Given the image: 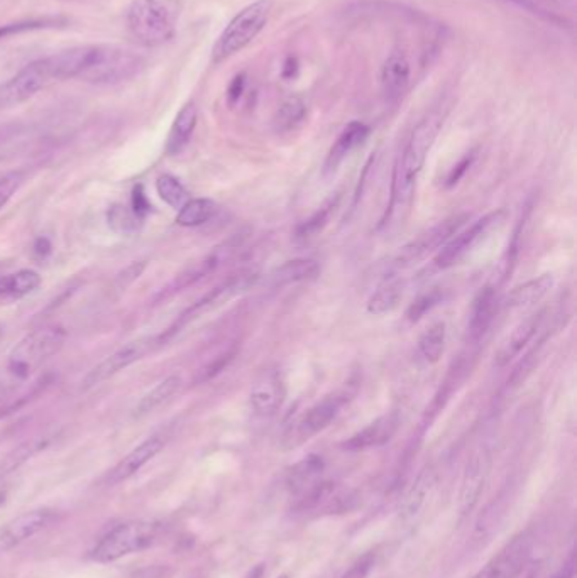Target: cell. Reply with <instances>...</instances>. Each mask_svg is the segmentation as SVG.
Segmentation results:
<instances>
[{
	"mask_svg": "<svg viewBox=\"0 0 577 578\" xmlns=\"http://www.w3.org/2000/svg\"><path fill=\"white\" fill-rule=\"evenodd\" d=\"M444 124V115L440 110H434L425 115L413 129L412 136L408 139L407 146L396 159L393 178H391L390 205L386 208L385 217L381 219L378 230L396 232L407 222L408 215L412 212L413 198H415V186L420 171L424 168L430 149L434 146L435 139L439 136L440 129Z\"/></svg>",
	"mask_w": 577,
	"mask_h": 578,
	"instance_id": "6da1fadb",
	"label": "cell"
},
{
	"mask_svg": "<svg viewBox=\"0 0 577 578\" xmlns=\"http://www.w3.org/2000/svg\"><path fill=\"white\" fill-rule=\"evenodd\" d=\"M180 9L175 0H132L127 7V31L144 48L163 46L176 33Z\"/></svg>",
	"mask_w": 577,
	"mask_h": 578,
	"instance_id": "7a4b0ae2",
	"label": "cell"
},
{
	"mask_svg": "<svg viewBox=\"0 0 577 578\" xmlns=\"http://www.w3.org/2000/svg\"><path fill=\"white\" fill-rule=\"evenodd\" d=\"M259 281V273L256 269H241L236 274L224 279L215 288L210 289L202 298H198L192 306H188L180 317L176 318L173 325L166 328L165 332L158 335L161 347L168 344L175 335L187 328L190 323L197 322L198 318L205 317L210 311L217 310L220 306L227 305L237 296L244 295Z\"/></svg>",
	"mask_w": 577,
	"mask_h": 578,
	"instance_id": "3957f363",
	"label": "cell"
},
{
	"mask_svg": "<svg viewBox=\"0 0 577 578\" xmlns=\"http://www.w3.org/2000/svg\"><path fill=\"white\" fill-rule=\"evenodd\" d=\"M271 7H273L271 0H256L234 16L215 43L212 51V61L215 65L241 53L263 33V29L270 21Z\"/></svg>",
	"mask_w": 577,
	"mask_h": 578,
	"instance_id": "277c9868",
	"label": "cell"
},
{
	"mask_svg": "<svg viewBox=\"0 0 577 578\" xmlns=\"http://www.w3.org/2000/svg\"><path fill=\"white\" fill-rule=\"evenodd\" d=\"M68 332L65 328L46 327L31 332L11 350L7 371L17 381H26L44 360L50 359L65 347Z\"/></svg>",
	"mask_w": 577,
	"mask_h": 578,
	"instance_id": "5b68a950",
	"label": "cell"
},
{
	"mask_svg": "<svg viewBox=\"0 0 577 578\" xmlns=\"http://www.w3.org/2000/svg\"><path fill=\"white\" fill-rule=\"evenodd\" d=\"M143 68V58L132 51L109 44H92L87 66L78 80L94 85H116L136 77Z\"/></svg>",
	"mask_w": 577,
	"mask_h": 578,
	"instance_id": "8992f818",
	"label": "cell"
},
{
	"mask_svg": "<svg viewBox=\"0 0 577 578\" xmlns=\"http://www.w3.org/2000/svg\"><path fill=\"white\" fill-rule=\"evenodd\" d=\"M158 533L160 524L151 521L119 524L95 545L94 550L90 551V558L99 563L117 562L131 553L146 550L158 538Z\"/></svg>",
	"mask_w": 577,
	"mask_h": 578,
	"instance_id": "52a82bcc",
	"label": "cell"
},
{
	"mask_svg": "<svg viewBox=\"0 0 577 578\" xmlns=\"http://www.w3.org/2000/svg\"><path fill=\"white\" fill-rule=\"evenodd\" d=\"M352 394L354 393H351L349 388L339 389L336 393L327 394L312 408H308L286 431L283 437V448L292 450L317 437L332 421L336 420L341 409L351 401Z\"/></svg>",
	"mask_w": 577,
	"mask_h": 578,
	"instance_id": "ba28073f",
	"label": "cell"
},
{
	"mask_svg": "<svg viewBox=\"0 0 577 578\" xmlns=\"http://www.w3.org/2000/svg\"><path fill=\"white\" fill-rule=\"evenodd\" d=\"M471 219V213H456L449 219L442 220L432 229L425 230L424 234L418 235L417 239L410 240L408 244L396 252L391 259L390 268L393 271H405L424 261L430 254L439 251L440 247L446 246L447 242L466 225Z\"/></svg>",
	"mask_w": 577,
	"mask_h": 578,
	"instance_id": "9c48e42d",
	"label": "cell"
},
{
	"mask_svg": "<svg viewBox=\"0 0 577 578\" xmlns=\"http://www.w3.org/2000/svg\"><path fill=\"white\" fill-rule=\"evenodd\" d=\"M244 244V234H237L220 246L214 247L207 256L200 261L193 262L192 266L183 269L182 273L176 274V278L171 281L166 288L161 289L158 295L154 296V305H160L163 301L170 300L173 296L182 293L185 289L192 288L195 284L209 278L215 271H219L227 261H231L236 256L237 251H241Z\"/></svg>",
	"mask_w": 577,
	"mask_h": 578,
	"instance_id": "30bf717a",
	"label": "cell"
},
{
	"mask_svg": "<svg viewBox=\"0 0 577 578\" xmlns=\"http://www.w3.org/2000/svg\"><path fill=\"white\" fill-rule=\"evenodd\" d=\"M60 80L53 55L33 61L0 85V110L11 109L33 99L36 93Z\"/></svg>",
	"mask_w": 577,
	"mask_h": 578,
	"instance_id": "8fae6325",
	"label": "cell"
},
{
	"mask_svg": "<svg viewBox=\"0 0 577 578\" xmlns=\"http://www.w3.org/2000/svg\"><path fill=\"white\" fill-rule=\"evenodd\" d=\"M505 219L506 210L500 208V210H495V212L484 215L483 219L476 220L469 229L464 230L461 234L457 232V234L447 242L446 246L440 247L437 256L434 257V262H432L434 268L437 269V271H446V269L457 266V264H459L462 259H466L483 240L488 239L493 230L501 227Z\"/></svg>",
	"mask_w": 577,
	"mask_h": 578,
	"instance_id": "7c38bea8",
	"label": "cell"
},
{
	"mask_svg": "<svg viewBox=\"0 0 577 578\" xmlns=\"http://www.w3.org/2000/svg\"><path fill=\"white\" fill-rule=\"evenodd\" d=\"M158 349H161L158 335L139 337V339L127 342L126 345H122L121 349H117L109 357H105L100 364L88 372L87 376L83 377V391L97 388L102 382L109 381L110 377L117 376L119 372L131 367L139 360H143L146 355L153 354Z\"/></svg>",
	"mask_w": 577,
	"mask_h": 578,
	"instance_id": "4fadbf2b",
	"label": "cell"
},
{
	"mask_svg": "<svg viewBox=\"0 0 577 578\" xmlns=\"http://www.w3.org/2000/svg\"><path fill=\"white\" fill-rule=\"evenodd\" d=\"M534 548V538L530 533L515 536L503 550L491 558L473 578H517L525 570Z\"/></svg>",
	"mask_w": 577,
	"mask_h": 578,
	"instance_id": "5bb4252c",
	"label": "cell"
},
{
	"mask_svg": "<svg viewBox=\"0 0 577 578\" xmlns=\"http://www.w3.org/2000/svg\"><path fill=\"white\" fill-rule=\"evenodd\" d=\"M402 418L398 411H390L386 415L376 418L373 423L364 426L363 430L354 433L346 442L341 443V447L347 452H364L371 448L385 447L395 438L396 431L400 428Z\"/></svg>",
	"mask_w": 577,
	"mask_h": 578,
	"instance_id": "9a60e30c",
	"label": "cell"
},
{
	"mask_svg": "<svg viewBox=\"0 0 577 578\" xmlns=\"http://www.w3.org/2000/svg\"><path fill=\"white\" fill-rule=\"evenodd\" d=\"M286 384L280 371H266L258 381L254 382L253 391L249 396L251 409L256 416L271 418L280 411L285 403Z\"/></svg>",
	"mask_w": 577,
	"mask_h": 578,
	"instance_id": "2e32d148",
	"label": "cell"
},
{
	"mask_svg": "<svg viewBox=\"0 0 577 578\" xmlns=\"http://www.w3.org/2000/svg\"><path fill=\"white\" fill-rule=\"evenodd\" d=\"M490 467L491 455L486 448L474 453L466 465L464 477H462L461 496H459V508L464 516L471 513L474 506L478 504L484 484L490 475Z\"/></svg>",
	"mask_w": 577,
	"mask_h": 578,
	"instance_id": "e0dca14e",
	"label": "cell"
},
{
	"mask_svg": "<svg viewBox=\"0 0 577 578\" xmlns=\"http://www.w3.org/2000/svg\"><path fill=\"white\" fill-rule=\"evenodd\" d=\"M55 519V513L51 509H34L28 513H22L11 523H7L0 531V550H11L14 546L21 545L22 541L33 538L39 531L50 526Z\"/></svg>",
	"mask_w": 577,
	"mask_h": 578,
	"instance_id": "ac0fdd59",
	"label": "cell"
},
{
	"mask_svg": "<svg viewBox=\"0 0 577 578\" xmlns=\"http://www.w3.org/2000/svg\"><path fill=\"white\" fill-rule=\"evenodd\" d=\"M412 80V65L405 51H391L381 68V88L388 102L402 99Z\"/></svg>",
	"mask_w": 577,
	"mask_h": 578,
	"instance_id": "d6986e66",
	"label": "cell"
},
{
	"mask_svg": "<svg viewBox=\"0 0 577 578\" xmlns=\"http://www.w3.org/2000/svg\"><path fill=\"white\" fill-rule=\"evenodd\" d=\"M165 443L166 438L163 435H153L148 440H144L131 453H127L126 457L114 469L110 470L107 482H109L110 486H116V484H121L124 480L131 479L132 475L138 474L144 465L151 462L163 450Z\"/></svg>",
	"mask_w": 577,
	"mask_h": 578,
	"instance_id": "ffe728a7",
	"label": "cell"
},
{
	"mask_svg": "<svg viewBox=\"0 0 577 578\" xmlns=\"http://www.w3.org/2000/svg\"><path fill=\"white\" fill-rule=\"evenodd\" d=\"M545 313L547 310L539 311L532 317L525 318L523 322L518 323L517 327L513 328V332L506 337L505 342L500 345V349L496 350V367L508 366L513 359H517L520 352L530 344V340L534 339L535 333L539 332L540 325L544 322Z\"/></svg>",
	"mask_w": 577,
	"mask_h": 578,
	"instance_id": "44dd1931",
	"label": "cell"
},
{
	"mask_svg": "<svg viewBox=\"0 0 577 578\" xmlns=\"http://www.w3.org/2000/svg\"><path fill=\"white\" fill-rule=\"evenodd\" d=\"M496 311H498L496 288L493 284H488L479 289L473 301V308H471V318L468 323V337L471 345L479 344V340L483 339L486 332L490 330Z\"/></svg>",
	"mask_w": 577,
	"mask_h": 578,
	"instance_id": "7402d4cb",
	"label": "cell"
},
{
	"mask_svg": "<svg viewBox=\"0 0 577 578\" xmlns=\"http://www.w3.org/2000/svg\"><path fill=\"white\" fill-rule=\"evenodd\" d=\"M369 134H371V129L363 122L347 124L327 154L324 163V175H334L339 170V166L344 163V159L368 141Z\"/></svg>",
	"mask_w": 577,
	"mask_h": 578,
	"instance_id": "603a6c76",
	"label": "cell"
},
{
	"mask_svg": "<svg viewBox=\"0 0 577 578\" xmlns=\"http://www.w3.org/2000/svg\"><path fill=\"white\" fill-rule=\"evenodd\" d=\"M320 274L319 262L314 259H293L271 271L268 284L273 288H285L290 284L312 281Z\"/></svg>",
	"mask_w": 577,
	"mask_h": 578,
	"instance_id": "cb8c5ba5",
	"label": "cell"
},
{
	"mask_svg": "<svg viewBox=\"0 0 577 578\" xmlns=\"http://www.w3.org/2000/svg\"><path fill=\"white\" fill-rule=\"evenodd\" d=\"M324 469L325 464L322 457H319V455H308V457L288 469L285 477L286 487L290 489L293 496H300L302 492L307 491L308 487H312L319 480H322L320 477L324 474Z\"/></svg>",
	"mask_w": 577,
	"mask_h": 578,
	"instance_id": "d4e9b609",
	"label": "cell"
},
{
	"mask_svg": "<svg viewBox=\"0 0 577 578\" xmlns=\"http://www.w3.org/2000/svg\"><path fill=\"white\" fill-rule=\"evenodd\" d=\"M41 286V276L33 269H21L17 273L0 278V305H12L34 293Z\"/></svg>",
	"mask_w": 577,
	"mask_h": 578,
	"instance_id": "484cf974",
	"label": "cell"
},
{
	"mask_svg": "<svg viewBox=\"0 0 577 578\" xmlns=\"http://www.w3.org/2000/svg\"><path fill=\"white\" fill-rule=\"evenodd\" d=\"M197 120V105L193 104V102L183 105L175 117L170 134H168L166 154L176 156V154L182 153L183 149L187 148L188 142H190L193 132H195V127H197Z\"/></svg>",
	"mask_w": 577,
	"mask_h": 578,
	"instance_id": "4316f807",
	"label": "cell"
},
{
	"mask_svg": "<svg viewBox=\"0 0 577 578\" xmlns=\"http://www.w3.org/2000/svg\"><path fill=\"white\" fill-rule=\"evenodd\" d=\"M554 288V276L542 274L539 278L530 279L527 283L518 284L506 295L505 305L508 308H527L544 300Z\"/></svg>",
	"mask_w": 577,
	"mask_h": 578,
	"instance_id": "83f0119b",
	"label": "cell"
},
{
	"mask_svg": "<svg viewBox=\"0 0 577 578\" xmlns=\"http://www.w3.org/2000/svg\"><path fill=\"white\" fill-rule=\"evenodd\" d=\"M182 386V377H166L158 386H154L149 393L144 394L141 401L136 404L134 411H132V416H134V418H143V416L153 413L154 409L161 408L163 404L175 398L176 394L180 393Z\"/></svg>",
	"mask_w": 577,
	"mask_h": 578,
	"instance_id": "f1b7e54d",
	"label": "cell"
},
{
	"mask_svg": "<svg viewBox=\"0 0 577 578\" xmlns=\"http://www.w3.org/2000/svg\"><path fill=\"white\" fill-rule=\"evenodd\" d=\"M339 200H341L339 193L327 198L307 220H303L302 224L298 225L297 229H295V234H293L295 240L305 242V240L317 237L329 224L330 217L334 215L336 208L339 207Z\"/></svg>",
	"mask_w": 577,
	"mask_h": 578,
	"instance_id": "f546056e",
	"label": "cell"
},
{
	"mask_svg": "<svg viewBox=\"0 0 577 578\" xmlns=\"http://www.w3.org/2000/svg\"><path fill=\"white\" fill-rule=\"evenodd\" d=\"M528 212H530V208H527L525 215H523L522 219L518 220L517 227L513 230L512 240H510V244L506 247L505 254L501 256L500 262H498V266H496L495 284H493L495 288H498V286H501L505 281H508L513 271H515V268H517L520 246H522L523 227H525Z\"/></svg>",
	"mask_w": 577,
	"mask_h": 578,
	"instance_id": "4dcf8cb0",
	"label": "cell"
},
{
	"mask_svg": "<svg viewBox=\"0 0 577 578\" xmlns=\"http://www.w3.org/2000/svg\"><path fill=\"white\" fill-rule=\"evenodd\" d=\"M217 213V205L209 198H190L176 215V224L180 227H200L212 220Z\"/></svg>",
	"mask_w": 577,
	"mask_h": 578,
	"instance_id": "1f68e13d",
	"label": "cell"
},
{
	"mask_svg": "<svg viewBox=\"0 0 577 578\" xmlns=\"http://www.w3.org/2000/svg\"><path fill=\"white\" fill-rule=\"evenodd\" d=\"M403 300L402 281H390L381 286L368 301V313L374 317H383L396 310Z\"/></svg>",
	"mask_w": 577,
	"mask_h": 578,
	"instance_id": "d6a6232c",
	"label": "cell"
},
{
	"mask_svg": "<svg viewBox=\"0 0 577 578\" xmlns=\"http://www.w3.org/2000/svg\"><path fill=\"white\" fill-rule=\"evenodd\" d=\"M305 117H307L305 102L300 97H290L280 105L273 124L278 132H292L302 126Z\"/></svg>",
	"mask_w": 577,
	"mask_h": 578,
	"instance_id": "836d02e7",
	"label": "cell"
},
{
	"mask_svg": "<svg viewBox=\"0 0 577 578\" xmlns=\"http://www.w3.org/2000/svg\"><path fill=\"white\" fill-rule=\"evenodd\" d=\"M446 323H434L418 340L420 354L429 364H437L446 350Z\"/></svg>",
	"mask_w": 577,
	"mask_h": 578,
	"instance_id": "e575fe53",
	"label": "cell"
},
{
	"mask_svg": "<svg viewBox=\"0 0 577 578\" xmlns=\"http://www.w3.org/2000/svg\"><path fill=\"white\" fill-rule=\"evenodd\" d=\"M51 442H53V437H51V435H44V437L33 438V440H29V442L22 443L21 447L12 450L6 459H4V462L0 464V474H9L12 470H16L17 467H21L24 462L33 459L36 453L44 450Z\"/></svg>",
	"mask_w": 577,
	"mask_h": 578,
	"instance_id": "d590c367",
	"label": "cell"
},
{
	"mask_svg": "<svg viewBox=\"0 0 577 578\" xmlns=\"http://www.w3.org/2000/svg\"><path fill=\"white\" fill-rule=\"evenodd\" d=\"M156 191H158V195H160L161 200L166 205H170L171 208H176V210H180L190 200L187 188L175 176L161 175L156 180Z\"/></svg>",
	"mask_w": 577,
	"mask_h": 578,
	"instance_id": "8d00e7d4",
	"label": "cell"
},
{
	"mask_svg": "<svg viewBox=\"0 0 577 578\" xmlns=\"http://www.w3.org/2000/svg\"><path fill=\"white\" fill-rule=\"evenodd\" d=\"M432 482H434V477H432L429 470H425V472L418 475L415 484H413L412 489L408 491L407 497H405V501H403L405 514L412 516V514L417 513L418 509L424 506L425 499L429 496Z\"/></svg>",
	"mask_w": 577,
	"mask_h": 578,
	"instance_id": "74e56055",
	"label": "cell"
},
{
	"mask_svg": "<svg viewBox=\"0 0 577 578\" xmlns=\"http://www.w3.org/2000/svg\"><path fill=\"white\" fill-rule=\"evenodd\" d=\"M442 300H444V291L440 288H432L429 291H425V293H420L408 306V320L412 323L420 322L429 311L440 305Z\"/></svg>",
	"mask_w": 577,
	"mask_h": 578,
	"instance_id": "f35d334b",
	"label": "cell"
},
{
	"mask_svg": "<svg viewBox=\"0 0 577 578\" xmlns=\"http://www.w3.org/2000/svg\"><path fill=\"white\" fill-rule=\"evenodd\" d=\"M107 220H109L110 229L121 235L134 234L139 229V225L143 224L131 212V208L124 207V205H114L110 208Z\"/></svg>",
	"mask_w": 577,
	"mask_h": 578,
	"instance_id": "ab89813d",
	"label": "cell"
},
{
	"mask_svg": "<svg viewBox=\"0 0 577 578\" xmlns=\"http://www.w3.org/2000/svg\"><path fill=\"white\" fill-rule=\"evenodd\" d=\"M236 355L237 347H232V349L226 350V352H222V354L215 355L214 359L207 362L204 367L198 369L193 382H195V384H204V382L212 381L215 376H219L220 372L226 371V367L231 364Z\"/></svg>",
	"mask_w": 577,
	"mask_h": 578,
	"instance_id": "60d3db41",
	"label": "cell"
},
{
	"mask_svg": "<svg viewBox=\"0 0 577 578\" xmlns=\"http://www.w3.org/2000/svg\"><path fill=\"white\" fill-rule=\"evenodd\" d=\"M51 384H53V377H41L38 382H34L28 393L22 394L21 398H17L16 401L7 404L6 408L0 409V418L14 415L19 409L24 408L26 404L33 403L34 399H38L39 396H43V394L46 393V389L50 388Z\"/></svg>",
	"mask_w": 577,
	"mask_h": 578,
	"instance_id": "b9f144b4",
	"label": "cell"
},
{
	"mask_svg": "<svg viewBox=\"0 0 577 578\" xmlns=\"http://www.w3.org/2000/svg\"><path fill=\"white\" fill-rule=\"evenodd\" d=\"M22 181H24V175L21 171H11V173L0 176V210L6 207L7 202L16 195Z\"/></svg>",
	"mask_w": 577,
	"mask_h": 578,
	"instance_id": "7bdbcfd3",
	"label": "cell"
},
{
	"mask_svg": "<svg viewBox=\"0 0 577 578\" xmlns=\"http://www.w3.org/2000/svg\"><path fill=\"white\" fill-rule=\"evenodd\" d=\"M131 212L138 217L141 222H143L148 213L151 212V202L148 200V195L144 191L143 185L134 186L131 195Z\"/></svg>",
	"mask_w": 577,
	"mask_h": 578,
	"instance_id": "ee69618b",
	"label": "cell"
},
{
	"mask_svg": "<svg viewBox=\"0 0 577 578\" xmlns=\"http://www.w3.org/2000/svg\"><path fill=\"white\" fill-rule=\"evenodd\" d=\"M144 269H146V262H132L131 266H127L122 273L117 274L114 286H116V289H119V291H126L136 279H139Z\"/></svg>",
	"mask_w": 577,
	"mask_h": 578,
	"instance_id": "f6af8a7d",
	"label": "cell"
},
{
	"mask_svg": "<svg viewBox=\"0 0 577 578\" xmlns=\"http://www.w3.org/2000/svg\"><path fill=\"white\" fill-rule=\"evenodd\" d=\"M58 24V19H39V21L22 22V24H12L0 29V39L6 38L9 34L21 33V31H31V29L53 28Z\"/></svg>",
	"mask_w": 577,
	"mask_h": 578,
	"instance_id": "bcb514c9",
	"label": "cell"
},
{
	"mask_svg": "<svg viewBox=\"0 0 577 578\" xmlns=\"http://www.w3.org/2000/svg\"><path fill=\"white\" fill-rule=\"evenodd\" d=\"M474 159H476V153H468L464 158L459 161V163L449 171V175L446 178V188H452V186H456L459 181L462 180V176L468 173L469 168L473 166Z\"/></svg>",
	"mask_w": 577,
	"mask_h": 578,
	"instance_id": "7dc6e473",
	"label": "cell"
},
{
	"mask_svg": "<svg viewBox=\"0 0 577 578\" xmlns=\"http://www.w3.org/2000/svg\"><path fill=\"white\" fill-rule=\"evenodd\" d=\"M373 567L374 555L373 553H366L363 558H359L358 562L347 570L346 575L342 578H366Z\"/></svg>",
	"mask_w": 577,
	"mask_h": 578,
	"instance_id": "c3c4849f",
	"label": "cell"
},
{
	"mask_svg": "<svg viewBox=\"0 0 577 578\" xmlns=\"http://www.w3.org/2000/svg\"><path fill=\"white\" fill-rule=\"evenodd\" d=\"M33 251L34 256L39 257V259H46V257L51 256L53 246H51L50 239L48 237H38V239L34 240Z\"/></svg>",
	"mask_w": 577,
	"mask_h": 578,
	"instance_id": "681fc988",
	"label": "cell"
},
{
	"mask_svg": "<svg viewBox=\"0 0 577 578\" xmlns=\"http://www.w3.org/2000/svg\"><path fill=\"white\" fill-rule=\"evenodd\" d=\"M552 578H576V555H574V551H571V555L564 562L561 570Z\"/></svg>",
	"mask_w": 577,
	"mask_h": 578,
	"instance_id": "f907efd6",
	"label": "cell"
},
{
	"mask_svg": "<svg viewBox=\"0 0 577 578\" xmlns=\"http://www.w3.org/2000/svg\"><path fill=\"white\" fill-rule=\"evenodd\" d=\"M242 92H244V78L236 77L234 78V82H232L231 88H229V93H227L229 102H231V104L237 102L239 97H241Z\"/></svg>",
	"mask_w": 577,
	"mask_h": 578,
	"instance_id": "816d5d0a",
	"label": "cell"
},
{
	"mask_svg": "<svg viewBox=\"0 0 577 578\" xmlns=\"http://www.w3.org/2000/svg\"><path fill=\"white\" fill-rule=\"evenodd\" d=\"M527 578H535V572L530 573Z\"/></svg>",
	"mask_w": 577,
	"mask_h": 578,
	"instance_id": "f5cc1de1",
	"label": "cell"
},
{
	"mask_svg": "<svg viewBox=\"0 0 577 578\" xmlns=\"http://www.w3.org/2000/svg\"><path fill=\"white\" fill-rule=\"evenodd\" d=\"M0 339H2V328H0Z\"/></svg>",
	"mask_w": 577,
	"mask_h": 578,
	"instance_id": "db71d44e",
	"label": "cell"
},
{
	"mask_svg": "<svg viewBox=\"0 0 577 578\" xmlns=\"http://www.w3.org/2000/svg\"><path fill=\"white\" fill-rule=\"evenodd\" d=\"M278 578H286V575H283V577H278Z\"/></svg>",
	"mask_w": 577,
	"mask_h": 578,
	"instance_id": "11a10c76",
	"label": "cell"
}]
</instances>
